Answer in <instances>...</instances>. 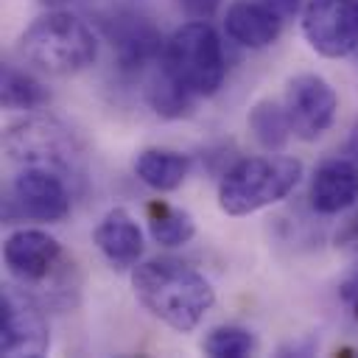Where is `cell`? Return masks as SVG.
<instances>
[{
  "instance_id": "ac0fdd59",
  "label": "cell",
  "mask_w": 358,
  "mask_h": 358,
  "mask_svg": "<svg viewBox=\"0 0 358 358\" xmlns=\"http://www.w3.org/2000/svg\"><path fill=\"white\" fill-rule=\"evenodd\" d=\"M0 98L8 109H39L50 101V92L28 73L6 64L0 78Z\"/></svg>"
},
{
  "instance_id": "ba28073f",
  "label": "cell",
  "mask_w": 358,
  "mask_h": 358,
  "mask_svg": "<svg viewBox=\"0 0 358 358\" xmlns=\"http://www.w3.org/2000/svg\"><path fill=\"white\" fill-rule=\"evenodd\" d=\"M282 106L291 123V134L310 143L330 129L338 109V95L327 78L316 73H302L288 81Z\"/></svg>"
},
{
  "instance_id": "5b68a950",
  "label": "cell",
  "mask_w": 358,
  "mask_h": 358,
  "mask_svg": "<svg viewBox=\"0 0 358 358\" xmlns=\"http://www.w3.org/2000/svg\"><path fill=\"white\" fill-rule=\"evenodd\" d=\"M11 162L25 168H48L56 173H81L87 154L81 137L56 117H25L8 126L3 137Z\"/></svg>"
},
{
  "instance_id": "7a4b0ae2",
  "label": "cell",
  "mask_w": 358,
  "mask_h": 358,
  "mask_svg": "<svg viewBox=\"0 0 358 358\" xmlns=\"http://www.w3.org/2000/svg\"><path fill=\"white\" fill-rule=\"evenodd\" d=\"M17 50L42 73L73 76L95 62L98 39L81 17L70 11H48L22 31Z\"/></svg>"
},
{
  "instance_id": "5bb4252c",
  "label": "cell",
  "mask_w": 358,
  "mask_h": 358,
  "mask_svg": "<svg viewBox=\"0 0 358 358\" xmlns=\"http://www.w3.org/2000/svg\"><path fill=\"white\" fill-rule=\"evenodd\" d=\"M92 241L98 252L115 266V268H129L137 266L143 257V232L134 221V215L123 207H112L95 227Z\"/></svg>"
},
{
  "instance_id": "2e32d148",
  "label": "cell",
  "mask_w": 358,
  "mask_h": 358,
  "mask_svg": "<svg viewBox=\"0 0 358 358\" xmlns=\"http://www.w3.org/2000/svg\"><path fill=\"white\" fill-rule=\"evenodd\" d=\"M148 232L159 246H182L196 235V221L187 210L157 199L148 204Z\"/></svg>"
},
{
  "instance_id": "d6986e66",
  "label": "cell",
  "mask_w": 358,
  "mask_h": 358,
  "mask_svg": "<svg viewBox=\"0 0 358 358\" xmlns=\"http://www.w3.org/2000/svg\"><path fill=\"white\" fill-rule=\"evenodd\" d=\"M145 98H148L151 109L162 117H185V115H190V109L196 103V98L190 92H185L182 87H176L162 70L151 78V84L145 90Z\"/></svg>"
},
{
  "instance_id": "603a6c76",
  "label": "cell",
  "mask_w": 358,
  "mask_h": 358,
  "mask_svg": "<svg viewBox=\"0 0 358 358\" xmlns=\"http://www.w3.org/2000/svg\"><path fill=\"white\" fill-rule=\"evenodd\" d=\"M350 235H355L358 238V215L352 218V224H350Z\"/></svg>"
},
{
  "instance_id": "30bf717a",
  "label": "cell",
  "mask_w": 358,
  "mask_h": 358,
  "mask_svg": "<svg viewBox=\"0 0 358 358\" xmlns=\"http://www.w3.org/2000/svg\"><path fill=\"white\" fill-rule=\"evenodd\" d=\"M11 201L17 213L34 221H62L70 213V193L64 176L48 168H25L14 176Z\"/></svg>"
},
{
  "instance_id": "9a60e30c",
  "label": "cell",
  "mask_w": 358,
  "mask_h": 358,
  "mask_svg": "<svg viewBox=\"0 0 358 358\" xmlns=\"http://www.w3.org/2000/svg\"><path fill=\"white\" fill-rule=\"evenodd\" d=\"M190 157L182 151H171V148H145L134 157V173L137 179L157 190V193H168L176 190L187 173H190Z\"/></svg>"
},
{
  "instance_id": "7402d4cb",
  "label": "cell",
  "mask_w": 358,
  "mask_h": 358,
  "mask_svg": "<svg viewBox=\"0 0 358 358\" xmlns=\"http://www.w3.org/2000/svg\"><path fill=\"white\" fill-rule=\"evenodd\" d=\"M347 296H350V299H355V302H358V274H355V280H352V282H350V285H347Z\"/></svg>"
},
{
  "instance_id": "e0dca14e",
  "label": "cell",
  "mask_w": 358,
  "mask_h": 358,
  "mask_svg": "<svg viewBox=\"0 0 358 358\" xmlns=\"http://www.w3.org/2000/svg\"><path fill=\"white\" fill-rule=\"evenodd\" d=\"M249 129L260 148L266 151H282L288 137H291V123L285 115V106L277 101H257L249 109Z\"/></svg>"
},
{
  "instance_id": "44dd1931",
  "label": "cell",
  "mask_w": 358,
  "mask_h": 358,
  "mask_svg": "<svg viewBox=\"0 0 358 358\" xmlns=\"http://www.w3.org/2000/svg\"><path fill=\"white\" fill-rule=\"evenodd\" d=\"M182 6V11L193 20H210L218 8H221V0H176Z\"/></svg>"
},
{
  "instance_id": "3957f363",
  "label": "cell",
  "mask_w": 358,
  "mask_h": 358,
  "mask_svg": "<svg viewBox=\"0 0 358 358\" xmlns=\"http://www.w3.org/2000/svg\"><path fill=\"white\" fill-rule=\"evenodd\" d=\"M159 70L193 98H210L218 92L227 76L224 48L207 20H190L176 28L159 56Z\"/></svg>"
},
{
  "instance_id": "4fadbf2b",
  "label": "cell",
  "mask_w": 358,
  "mask_h": 358,
  "mask_svg": "<svg viewBox=\"0 0 358 358\" xmlns=\"http://www.w3.org/2000/svg\"><path fill=\"white\" fill-rule=\"evenodd\" d=\"M358 201V165L347 157L324 159L310 179V204L322 215H338Z\"/></svg>"
},
{
  "instance_id": "cb8c5ba5",
  "label": "cell",
  "mask_w": 358,
  "mask_h": 358,
  "mask_svg": "<svg viewBox=\"0 0 358 358\" xmlns=\"http://www.w3.org/2000/svg\"><path fill=\"white\" fill-rule=\"evenodd\" d=\"M45 3H62V0H45Z\"/></svg>"
},
{
  "instance_id": "8992f818",
  "label": "cell",
  "mask_w": 358,
  "mask_h": 358,
  "mask_svg": "<svg viewBox=\"0 0 358 358\" xmlns=\"http://www.w3.org/2000/svg\"><path fill=\"white\" fill-rule=\"evenodd\" d=\"M302 36L324 59H344L358 48V0H308Z\"/></svg>"
},
{
  "instance_id": "277c9868",
  "label": "cell",
  "mask_w": 358,
  "mask_h": 358,
  "mask_svg": "<svg viewBox=\"0 0 358 358\" xmlns=\"http://www.w3.org/2000/svg\"><path fill=\"white\" fill-rule=\"evenodd\" d=\"M302 179V162L282 154L238 159L218 185V207L227 215H249L282 201Z\"/></svg>"
},
{
  "instance_id": "52a82bcc",
  "label": "cell",
  "mask_w": 358,
  "mask_h": 358,
  "mask_svg": "<svg viewBox=\"0 0 358 358\" xmlns=\"http://www.w3.org/2000/svg\"><path fill=\"white\" fill-rule=\"evenodd\" d=\"M50 347L42 308L25 288L6 285L0 296V352L8 358H39Z\"/></svg>"
},
{
  "instance_id": "7c38bea8",
  "label": "cell",
  "mask_w": 358,
  "mask_h": 358,
  "mask_svg": "<svg viewBox=\"0 0 358 358\" xmlns=\"http://www.w3.org/2000/svg\"><path fill=\"white\" fill-rule=\"evenodd\" d=\"M103 31L123 70H137L162 56V34L140 14H115L103 22Z\"/></svg>"
},
{
  "instance_id": "ffe728a7",
  "label": "cell",
  "mask_w": 358,
  "mask_h": 358,
  "mask_svg": "<svg viewBox=\"0 0 358 358\" xmlns=\"http://www.w3.org/2000/svg\"><path fill=\"white\" fill-rule=\"evenodd\" d=\"M255 347H257L255 336L246 327H238V324L213 327L207 333V338L201 341V350L213 358H243V355L255 352Z\"/></svg>"
},
{
  "instance_id": "9c48e42d",
  "label": "cell",
  "mask_w": 358,
  "mask_h": 358,
  "mask_svg": "<svg viewBox=\"0 0 358 358\" xmlns=\"http://www.w3.org/2000/svg\"><path fill=\"white\" fill-rule=\"evenodd\" d=\"M3 260L20 285L39 288L56 277L64 252L62 243L45 229H17L3 243Z\"/></svg>"
},
{
  "instance_id": "8fae6325",
  "label": "cell",
  "mask_w": 358,
  "mask_h": 358,
  "mask_svg": "<svg viewBox=\"0 0 358 358\" xmlns=\"http://www.w3.org/2000/svg\"><path fill=\"white\" fill-rule=\"evenodd\" d=\"M285 14L271 0H232L224 17V31L232 42L260 50L280 39Z\"/></svg>"
},
{
  "instance_id": "6da1fadb",
  "label": "cell",
  "mask_w": 358,
  "mask_h": 358,
  "mask_svg": "<svg viewBox=\"0 0 358 358\" xmlns=\"http://www.w3.org/2000/svg\"><path fill=\"white\" fill-rule=\"evenodd\" d=\"M131 288L140 305L179 333H190L215 305V288L193 266L173 257H154L137 263Z\"/></svg>"
}]
</instances>
